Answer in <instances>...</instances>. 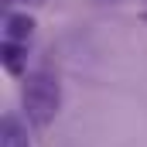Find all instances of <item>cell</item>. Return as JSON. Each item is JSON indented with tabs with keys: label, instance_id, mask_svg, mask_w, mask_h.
Masks as SVG:
<instances>
[{
	"label": "cell",
	"instance_id": "6da1fadb",
	"mask_svg": "<svg viewBox=\"0 0 147 147\" xmlns=\"http://www.w3.org/2000/svg\"><path fill=\"white\" fill-rule=\"evenodd\" d=\"M21 110L31 127H48L62 110V82L51 72H28L21 82Z\"/></svg>",
	"mask_w": 147,
	"mask_h": 147
},
{
	"label": "cell",
	"instance_id": "7a4b0ae2",
	"mask_svg": "<svg viewBox=\"0 0 147 147\" xmlns=\"http://www.w3.org/2000/svg\"><path fill=\"white\" fill-rule=\"evenodd\" d=\"M38 24L28 10H7L3 14V41H17V45H28L34 38Z\"/></svg>",
	"mask_w": 147,
	"mask_h": 147
},
{
	"label": "cell",
	"instance_id": "3957f363",
	"mask_svg": "<svg viewBox=\"0 0 147 147\" xmlns=\"http://www.w3.org/2000/svg\"><path fill=\"white\" fill-rule=\"evenodd\" d=\"M0 147H31L28 123L17 113H3V120H0Z\"/></svg>",
	"mask_w": 147,
	"mask_h": 147
},
{
	"label": "cell",
	"instance_id": "277c9868",
	"mask_svg": "<svg viewBox=\"0 0 147 147\" xmlns=\"http://www.w3.org/2000/svg\"><path fill=\"white\" fill-rule=\"evenodd\" d=\"M0 62H3L7 75H24V65H28V45L3 41V45H0Z\"/></svg>",
	"mask_w": 147,
	"mask_h": 147
},
{
	"label": "cell",
	"instance_id": "5b68a950",
	"mask_svg": "<svg viewBox=\"0 0 147 147\" xmlns=\"http://www.w3.org/2000/svg\"><path fill=\"white\" fill-rule=\"evenodd\" d=\"M3 3H7V7H17V3H24V7H28V3H45V0H3Z\"/></svg>",
	"mask_w": 147,
	"mask_h": 147
},
{
	"label": "cell",
	"instance_id": "8992f818",
	"mask_svg": "<svg viewBox=\"0 0 147 147\" xmlns=\"http://www.w3.org/2000/svg\"><path fill=\"white\" fill-rule=\"evenodd\" d=\"M92 3H116V0H92Z\"/></svg>",
	"mask_w": 147,
	"mask_h": 147
},
{
	"label": "cell",
	"instance_id": "52a82bcc",
	"mask_svg": "<svg viewBox=\"0 0 147 147\" xmlns=\"http://www.w3.org/2000/svg\"><path fill=\"white\" fill-rule=\"evenodd\" d=\"M144 21H147V10H144Z\"/></svg>",
	"mask_w": 147,
	"mask_h": 147
}]
</instances>
